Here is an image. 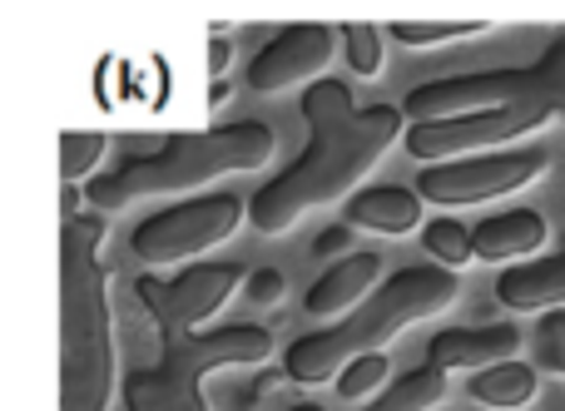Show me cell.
<instances>
[{
	"mask_svg": "<svg viewBox=\"0 0 565 411\" xmlns=\"http://www.w3.org/2000/svg\"><path fill=\"white\" fill-rule=\"evenodd\" d=\"M288 411H322L318 402H302V407H288Z\"/></svg>",
	"mask_w": 565,
	"mask_h": 411,
	"instance_id": "cell-28",
	"label": "cell"
},
{
	"mask_svg": "<svg viewBox=\"0 0 565 411\" xmlns=\"http://www.w3.org/2000/svg\"><path fill=\"white\" fill-rule=\"evenodd\" d=\"M99 244L105 224L89 214L60 228V411H109L115 397V317Z\"/></svg>",
	"mask_w": 565,
	"mask_h": 411,
	"instance_id": "cell-2",
	"label": "cell"
},
{
	"mask_svg": "<svg viewBox=\"0 0 565 411\" xmlns=\"http://www.w3.org/2000/svg\"><path fill=\"white\" fill-rule=\"evenodd\" d=\"M338 45L348 55V69L362 79L382 75V60H387V30L382 25H367V20H348L338 25Z\"/></svg>",
	"mask_w": 565,
	"mask_h": 411,
	"instance_id": "cell-20",
	"label": "cell"
},
{
	"mask_svg": "<svg viewBox=\"0 0 565 411\" xmlns=\"http://www.w3.org/2000/svg\"><path fill=\"white\" fill-rule=\"evenodd\" d=\"M312 253H318V258H348L352 253V228L348 224L322 228V234L312 238Z\"/></svg>",
	"mask_w": 565,
	"mask_h": 411,
	"instance_id": "cell-26",
	"label": "cell"
},
{
	"mask_svg": "<svg viewBox=\"0 0 565 411\" xmlns=\"http://www.w3.org/2000/svg\"><path fill=\"white\" fill-rule=\"evenodd\" d=\"M228 60H234V45H228L224 35H214V40H209V75H214V85H218V79H224Z\"/></svg>",
	"mask_w": 565,
	"mask_h": 411,
	"instance_id": "cell-27",
	"label": "cell"
},
{
	"mask_svg": "<svg viewBox=\"0 0 565 411\" xmlns=\"http://www.w3.org/2000/svg\"><path fill=\"white\" fill-rule=\"evenodd\" d=\"M244 293H248V303H258V307H278L282 293H288V278H282L278 268H254V273L244 278Z\"/></svg>",
	"mask_w": 565,
	"mask_h": 411,
	"instance_id": "cell-25",
	"label": "cell"
},
{
	"mask_svg": "<svg viewBox=\"0 0 565 411\" xmlns=\"http://www.w3.org/2000/svg\"><path fill=\"white\" fill-rule=\"evenodd\" d=\"M457 288H461L457 273H447V268H431V263L402 268L387 283H377V293L362 307H352L342 323L298 337V343L282 353V372H288V382H302V387L338 382V372L348 363L382 353V347H387L392 337H402L407 327L447 313V307L457 303Z\"/></svg>",
	"mask_w": 565,
	"mask_h": 411,
	"instance_id": "cell-4",
	"label": "cell"
},
{
	"mask_svg": "<svg viewBox=\"0 0 565 411\" xmlns=\"http://www.w3.org/2000/svg\"><path fill=\"white\" fill-rule=\"evenodd\" d=\"M497 303L511 307V313H551V307H565V244H561V253L507 268L497 278Z\"/></svg>",
	"mask_w": 565,
	"mask_h": 411,
	"instance_id": "cell-14",
	"label": "cell"
},
{
	"mask_svg": "<svg viewBox=\"0 0 565 411\" xmlns=\"http://www.w3.org/2000/svg\"><path fill=\"white\" fill-rule=\"evenodd\" d=\"M382 283V258L377 253H348L308 288L302 307L308 317H348L352 307H362Z\"/></svg>",
	"mask_w": 565,
	"mask_h": 411,
	"instance_id": "cell-13",
	"label": "cell"
},
{
	"mask_svg": "<svg viewBox=\"0 0 565 411\" xmlns=\"http://www.w3.org/2000/svg\"><path fill=\"white\" fill-rule=\"evenodd\" d=\"M244 278L238 263H194L179 278H139V303L149 307L159 337H194L224 313Z\"/></svg>",
	"mask_w": 565,
	"mask_h": 411,
	"instance_id": "cell-9",
	"label": "cell"
},
{
	"mask_svg": "<svg viewBox=\"0 0 565 411\" xmlns=\"http://www.w3.org/2000/svg\"><path fill=\"white\" fill-rule=\"evenodd\" d=\"M546 125V115L536 109H481V115H461V119H437V125H412L407 134V154L422 164H451V159H471V154H497L511 139H526Z\"/></svg>",
	"mask_w": 565,
	"mask_h": 411,
	"instance_id": "cell-10",
	"label": "cell"
},
{
	"mask_svg": "<svg viewBox=\"0 0 565 411\" xmlns=\"http://www.w3.org/2000/svg\"><path fill=\"white\" fill-rule=\"evenodd\" d=\"M338 55V25L322 20H298L282 25L254 60H248V89L258 95H282L292 85H318Z\"/></svg>",
	"mask_w": 565,
	"mask_h": 411,
	"instance_id": "cell-11",
	"label": "cell"
},
{
	"mask_svg": "<svg viewBox=\"0 0 565 411\" xmlns=\"http://www.w3.org/2000/svg\"><path fill=\"white\" fill-rule=\"evenodd\" d=\"M481 109H536L546 119H565V35L551 40L536 65L427 79L402 99V115L412 125H437V119L481 115Z\"/></svg>",
	"mask_w": 565,
	"mask_h": 411,
	"instance_id": "cell-6",
	"label": "cell"
},
{
	"mask_svg": "<svg viewBox=\"0 0 565 411\" xmlns=\"http://www.w3.org/2000/svg\"><path fill=\"white\" fill-rule=\"evenodd\" d=\"M441 397H447V372H437V367H412L407 377H397L387 392H377L372 407H362V411H437Z\"/></svg>",
	"mask_w": 565,
	"mask_h": 411,
	"instance_id": "cell-18",
	"label": "cell"
},
{
	"mask_svg": "<svg viewBox=\"0 0 565 411\" xmlns=\"http://www.w3.org/2000/svg\"><path fill=\"white\" fill-rule=\"evenodd\" d=\"M105 154H109V134H99V129H65L60 134V179H65V188L89 184L95 169L105 164Z\"/></svg>",
	"mask_w": 565,
	"mask_h": 411,
	"instance_id": "cell-19",
	"label": "cell"
},
{
	"mask_svg": "<svg viewBox=\"0 0 565 411\" xmlns=\"http://www.w3.org/2000/svg\"><path fill=\"white\" fill-rule=\"evenodd\" d=\"M342 214H348L342 218L348 228H367V234L402 238V234H412V228H422V198H417V188L377 184V188H358Z\"/></svg>",
	"mask_w": 565,
	"mask_h": 411,
	"instance_id": "cell-16",
	"label": "cell"
},
{
	"mask_svg": "<svg viewBox=\"0 0 565 411\" xmlns=\"http://www.w3.org/2000/svg\"><path fill=\"white\" fill-rule=\"evenodd\" d=\"M546 218L536 208H507V214H491L487 224L471 228V248L487 263H511V258H536L546 248Z\"/></svg>",
	"mask_w": 565,
	"mask_h": 411,
	"instance_id": "cell-15",
	"label": "cell"
},
{
	"mask_svg": "<svg viewBox=\"0 0 565 411\" xmlns=\"http://www.w3.org/2000/svg\"><path fill=\"white\" fill-rule=\"evenodd\" d=\"M278 139L258 119H238V125H214L199 134H169L149 154H129L115 169L95 174L85 184V204L95 214H119L145 198L169 194H194L204 184H218L228 174H254L274 159Z\"/></svg>",
	"mask_w": 565,
	"mask_h": 411,
	"instance_id": "cell-3",
	"label": "cell"
},
{
	"mask_svg": "<svg viewBox=\"0 0 565 411\" xmlns=\"http://www.w3.org/2000/svg\"><path fill=\"white\" fill-rule=\"evenodd\" d=\"M551 169L546 149H497V154H471L451 164H427L417 174V198L437 208H467L487 198H507L516 188L536 184Z\"/></svg>",
	"mask_w": 565,
	"mask_h": 411,
	"instance_id": "cell-8",
	"label": "cell"
},
{
	"mask_svg": "<svg viewBox=\"0 0 565 411\" xmlns=\"http://www.w3.org/2000/svg\"><path fill=\"white\" fill-rule=\"evenodd\" d=\"M422 248H427L447 273H457V268H467L471 258H477V248H471V228L457 224V218H431V224L422 228Z\"/></svg>",
	"mask_w": 565,
	"mask_h": 411,
	"instance_id": "cell-22",
	"label": "cell"
},
{
	"mask_svg": "<svg viewBox=\"0 0 565 411\" xmlns=\"http://www.w3.org/2000/svg\"><path fill=\"white\" fill-rule=\"evenodd\" d=\"M467 392H471V402H481L491 411H516V407L536 402L541 372L531 363H497V367H487V372H471Z\"/></svg>",
	"mask_w": 565,
	"mask_h": 411,
	"instance_id": "cell-17",
	"label": "cell"
},
{
	"mask_svg": "<svg viewBox=\"0 0 565 411\" xmlns=\"http://www.w3.org/2000/svg\"><path fill=\"white\" fill-rule=\"evenodd\" d=\"M437 411H447V407H437Z\"/></svg>",
	"mask_w": 565,
	"mask_h": 411,
	"instance_id": "cell-29",
	"label": "cell"
},
{
	"mask_svg": "<svg viewBox=\"0 0 565 411\" xmlns=\"http://www.w3.org/2000/svg\"><path fill=\"white\" fill-rule=\"evenodd\" d=\"M531 357H536V372L565 377V307L541 313V323L531 327Z\"/></svg>",
	"mask_w": 565,
	"mask_h": 411,
	"instance_id": "cell-23",
	"label": "cell"
},
{
	"mask_svg": "<svg viewBox=\"0 0 565 411\" xmlns=\"http://www.w3.org/2000/svg\"><path fill=\"white\" fill-rule=\"evenodd\" d=\"M392 377V363L382 353L372 357H358V363H348L338 372V397H348V402H362V397H377L382 387H387Z\"/></svg>",
	"mask_w": 565,
	"mask_h": 411,
	"instance_id": "cell-24",
	"label": "cell"
},
{
	"mask_svg": "<svg viewBox=\"0 0 565 411\" xmlns=\"http://www.w3.org/2000/svg\"><path fill=\"white\" fill-rule=\"evenodd\" d=\"M302 154L248 198V224L258 234H288L312 208L348 204L407 129L397 105H358L342 79H318L302 89Z\"/></svg>",
	"mask_w": 565,
	"mask_h": 411,
	"instance_id": "cell-1",
	"label": "cell"
},
{
	"mask_svg": "<svg viewBox=\"0 0 565 411\" xmlns=\"http://www.w3.org/2000/svg\"><path fill=\"white\" fill-rule=\"evenodd\" d=\"M526 333L516 323H491V327H447L427 343V367L437 372H487L497 363H516Z\"/></svg>",
	"mask_w": 565,
	"mask_h": 411,
	"instance_id": "cell-12",
	"label": "cell"
},
{
	"mask_svg": "<svg viewBox=\"0 0 565 411\" xmlns=\"http://www.w3.org/2000/svg\"><path fill=\"white\" fill-rule=\"evenodd\" d=\"M164 357L154 372L125 377V411H209L204 377L224 367H258L274 357V337L258 323L214 327L194 337H159Z\"/></svg>",
	"mask_w": 565,
	"mask_h": 411,
	"instance_id": "cell-5",
	"label": "cell"
},
{
	"mask_svg": "<svg viewBox=\"0 0 565 411\" xmlns=\"http://www.w3.org/2000/svg\"><path fill=\"white\" fill-rule=\"evenodd\" d=\"M487 20H392L387 35L402 40L412 50H427L441 45V40H471V35H487Z\"/></svg>",
	"mask_w": 565,
	"mask_h": 411,
	"instance_id": "cell-21",
	"label": "cell"
},
{
	"mask_svg": "<svg viewBox=\"0 0 565 411\" xmlns=\"http://www.w3.org/2000/svg\"><path fill=\"white\" fill-rule=\"evenodd\" d=\"M248 218V198L238 194H204V198H184V204H169L159 214H149L135 228L129 248H135L139 263L149 268H174L189 258L209 253V248L228 244V238L244 228Z\"/></svg>",
	"mask_w": 565,
	"mask_h": 411,
	"instance_id": "cell-7",
	"label": "cell"
}]
</instances>
